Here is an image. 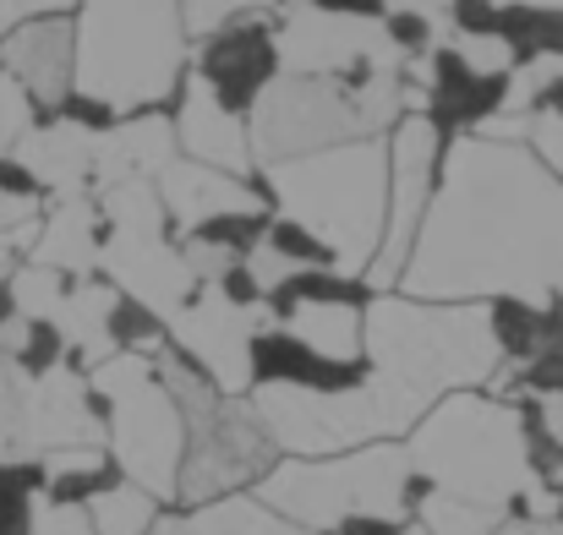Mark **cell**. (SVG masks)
Instances as JSON below:
<instances>
[{
    "label": "cell",
    "mask_w": 563,
    "mask_h": 535,
    "mask_svg": "<svg viewBox=\"0 0 563 535\" xmlns=\"http://www.w3.org/2000/svg\"><path fill=\"white\" fill-rule=\"evenodd\" d=\"M399 290L421 301H563V176L531 143L449 137Z\"/></svg>",
    "instance_id": "6da1fadb"
},
{
    "label": "cell",
    "mask_w": 563,
    "mask_h": 535,
    "mask_svg": "<svg viewBox=\"0 0 563 535\" xmlns=\"http://www.w3.org/2000/svg\"><path fill=\"white\" fill-rule=\"evenodd\" d=\"M504 350L487 301H421L405 290L367 296V382L383 393L399 437L449 393L493 388Z\"/></svg>",
    "instance_id": "7a4b0ae2"
},
{
    "label": "cell",
    "mask_w": 563,
    "mask_h": 535,
    "mask_svg": "<svg viewBox=\"0 0 563 535\" xmlns=\"http://www.w3.org/2000/svg\"><path fill=\"white\" fill-rule=\"evenodd\" d=\"M405 454L427 492L471 498L504 514H515L520 498L542 481L526 404L493 388H465V393L438 399L410 426Z\"/></svg>",
    "instance_id": "3957f363"
},
{
    "label": "cell",
    "mask_w": 563,
    "mask_h": 535,
    "mask_svg": "<svg viewBox=\"0 0 563 535\" xmlns=\"http://www.w3.org/2000/svg\"><path fill=\"white\" fill-rule=\"evenodd\" d=\"M77 99L110 121L170 110L191 66L181 0H77Z\"/></svg>",
    "instance_id": "277c9868"
},
{
    "label": "cell",
    "mask_w": 563,
    "mask_h": 535,
    "mask_svg": "<svg viewBox=\"0 0 563 535\" xmlns=\"http://www.w3.org/2000/svg\"><path fill=\"white\" fill-rule=\"evenodd\" d=\"M274 213L312 230L334 268L367 279L388 230V137H356L340 148H318L285 165L257 170Z\"/></svg>",
    "instance_id": "5b68a950"
},
{
    "label": "cell",
    "mask_w": 563,
    "mask_h": 535,
    "mask_svg": "<svg viewBox=\"0 0 563 535\" xmlns=\"http://www.w3.org/2000/svg\"><path fill=\"white\" fill-rule=\"evenodd\" d=\"M416 492L421 481L410 470L405 443H367V448L323 454V459L285 454L257 481V498L307 535H345L356 525H410Z\"/></svg>",
    "instance_id": "8992f818"
},
{
    "label": "cell",
    "mask_w": 563,
    "mask_h": 535,
    "mask_svg": "<svg viewBox=\"0 0 563 535\" xmlns=\"http://www.w3.org/2000/svg\"><path fill=\"white\" fill-rule=\"evenodd\" d=\"M159 371L181 404L187 421V459H181V492L176 503L197 509L230 492H257V481L285 459L279 443L268 437L252 393H224L213 388L191 360H181L176 350L159 356Z\"/></svg>",
    "instance_id": "52a82bcc"
},
{
    "label": "cell",
    "mask_w": 563,
    "mask_h": 535,
    "mask_svg": "<svg viewBox=\"0 0 563 535\" xmlns=\"http://www.w3.org/2000/svg\"><path fill=\"white\" fill-rule=\"evenodd\" d=\"M88 382L104 410V448L115 470L154 498L176 503L181 492V459H187V421L181 404L159 371V356H110L88 366Z\"/></svg>",
    "instance_id": "ba28073f"
},
{
    "label": "cell",
    "mask_w": 563,
    "mask_h": 535,
    "mask_svg": "<svg viewBox=\"0 0 563 535\" xmlns=\"http://www.w3.org/2000/svg\"><path fill=\"white\" fill-rule=\"evenodd\" d=\"M252 404L268 426V437L279 443V454L296 459H323V454H351L367 443H405L383 393L373 382H351V388H290V382H257Z\"/></svg>",
    "instance_id": "9c48e42d"
},
{
    "label": "cell",
    "mask_w": 563,
    "mask_h": 535,
    "mask_svg": "<svg viewBox=\"0 0 563 535\" xmlns=\"http://www.w3.org/2000/svg\"><path fill=\"white\" fill-rule=\"evenodd\" d=\"M443 148H449V132L427 110H410L388 132V230H383L377 263L367 268V290H399V274L410 263V246L421 235V219L443 176Z\"/></svg>",
    "instance_id": "30bf717a"
},
{
    "label": "cell",
    "mask_w": 563,
    "mask_h": 535,
    "mask_svg": "<svg viewBox=\"0 0 563 535\" xmlns=\"http://www.w3.org/2000/svg\"><path fill=\"white\" fill-rule=\"evenodd\" d=\"M263 323L268 306H252L224 285H197L191 301L170 317V350L191 360L213 388L252 393V339Z\"/></svg>",
    "instance_id": "8fae6325"
},
{
    "label": "cell",
    "mask_w": 563,
    "mask_h": 535,
    "mask_svg": "<svg viewBox=\"0 0 563 535\" xmlns=\"http://www.w3.org/2000/svg\"><path fill=\"white\" fill-rule=\"evenodd\" d=\"M71 443H104V410H99V393H93L88 371L77 360H66L55 371L16 377L11 454L44 459L49 448H71Z\"/></svg>",
    "instance_id": "7c38bea8"
},
{
    "label": "cell",
    "mask_w": 563,
    "mask_h": 535,
    "mask_svg": "<svg viewBox=\"0 0 563 535\" xmlns=\"http://www.w3.org/2000/svg\"><path fill=\"white\" fill-rule=\"evenodd\" d=\"M197 82H208L213 99H224L230 110L252 115V104L268 93V82L279 77V38H274V11H257L246 22H230L208 38L191 44V66Z\"/></svg>",
    "instance_id": "4fadbf2b"
},
{
    "label": "cell",
    "mask_w": 563,
    "mask_h": 535,
    "mask_svg": "<svg viewBox=\"0 0 563 535\" xmlns=\"http://www.w3.org/2000/svg\"><path fill=\"white\" fill-rule=\"evenodd\" d=\"M11 165L44 191V202H55V197H88L93 191V165H99V126L82 121L77 110H49L16 143Z\"/></svg>",
    "instance_id": "5bb4252c"
},
{
    "label": "cell",
    "mask_w": 563,
    "mask_h": 535,
    "mask_svg": "<svg viewBox=\"0 0 563 535\" xmlns=\"http://www.w3.org/2000/svg\"><path fill=\"white\" fill-rule=\"evenodd\" d=\"M0 66L33 93V104L49 115L77 93V22L71 11L27 16L0 38Z\"/></svg>",
    "instance_id": "9a60e30c"
},
{
    "label": "cell",
    "mask_w": 563,
    "mask_h": 535,
    "mask_svg": "<svg viewBox=\"0 0 563 535\" xmlns=\"http://www.w3.org/2000/svg\"><path fill=\"white\" fill-rule=\"evenodd\" d=\"M159 197H165V213H170V230L176 241L202 230V224H219V219H241V213H274L268 191L257 176H230V170H213V165H197V159H170L165 176H159Z\"/></svg>",
    "instance_id": "2e32d148"
},
{
    "label": "cell",
    "mask_w": 563,
    "mask_h": 535,
    "mask_svg": "<svg viewBox=\"0 0 563 535\" xmlns=\"http://www.w3.org/2000/svg\"><path fill=\"white\" fill-rule=\"evenodd\" d=\"M176 143L181 154L197 165H213V170H230V176H257V154H252V121L241 110H230L224 99L208 93V82H197L187 71L176 104Z\"/></svg>",
    "instance_id": "e0dca14e"
},
{
    "label": "cell",
    "mask_w": 563,
    "mask_h": 535,
    "mask_svg": "<svg viewBox=\"0 0 563 535\" xmlns=\"http://www.w3.org/2000/svg\"><path fill=\"white\" fill-rule=\"evenodd\" d=\"M170 159H181V143H176V115H170V110L115 115L110 126H99L93 191H99V186H115V180H159Z\"/></svg>",
    "instance_id": "ac0fdd59"
},
{
    "label": "cell",
    "mask_w": 563,
    "mask_h": 535,
    "mask_svg": "<svg viewBox=\"0 0 563 535\" xmlns=\"http://www.w3.org/2000/svg\"><path fill=\"white\" fill-rule=\"evenodd\" d=\"M99 252H104V208L93 191L44 202V213L33 219V246H27L33 263H49L82 279V274H99Z\"/></svg>",
    "instance_id": "d6986e66"
},
{
    "label": "cell",
    "mask_w": 563,
    "mask_h": 535,
    "mask_svg": "<svg viewBox=\"0 0 563 535\" xmlns=\"http://www.w3.org/2000/svg\"><path fill=\"white\" fill-rule=\"evenodd\" d=\"M159 535H307V531L290 525L279 509H268L257 492H230V498L181 509L176 520L159 525Z\"/></svg>",
    "instance_id": "ffe728a7"
},
{
    "label": "cell",
    "mask_w": 563,
    "mask_h": 535,
    "mask_svg": "<svg viewBox=\"0 0 563 535\" xmlns=\"http://www.w3.org/2000/svg\"><path fill=\"white\" fill-rule=\"evenodd\" d=\"M82 509H88V520H93L99 535H154L165 525V520H159L165 498H154L148 487H137V481H126V476L104 481Z\"/></svg>",
    "instance_id": "44dd1931"
},
{
    "label": "cell",
    "mask_w": 563,
    "mask_h": 535,
    "mask_svg": "<svg viewBox=\"0 0 563 535\" xmlns=\"http://www.w3.org/2000/svg\"><path fill=\"white\" fill-rule=\"evenodd\" d=\"M66 290H71V274L22 257L16 274H11V285H5V306L16 317H27V323H55L60 306H66Z\"/></svg>",
    "instance_id": "7402d4cb"
},
{
    "label": "cell",
    "mask_w": 563,
    "mask_h": 535,
    "mask_svg": "<svg viewBox=\"0 0 563 535\" xmlns=\"http://www.w3.org/2000/svg\"><path fill=\"white\" fill-rule=\"evenodd\" d=\"M509 514L504 509H487V503H471V498H449V492H416V525L427 535H493Z\"/></svg>",
    "instance_id": "603a6c76"
},
{
    "label": "cell",
    "mask_w": 563,
    "mask_h": 535,
    "mask_svg": "<svg viewBox=\"0 0 563 535\" xmlns=\"http://www.w3.org/2000/svg\"><path fill=\"white\" fill-rule=\"evenodd\" d=\"M38 115H44V110L33 104V93H27V88L0 66V159H11V154H16V143L38 126Z\"/></svg>",
    "instance_id": "cb8c5ba5"
},
{
    "label": "cell",
    "mask_w": 563,
    "mask_h": 535,
    "mask_svg": "<svg viewBox=\"0 0 563 535\" xmlns=\"http://www.w3.org/2000/svg\"><path fill=\"white\" fill-rule=\"evenodd\" d=\"M274 5L279 0H181V16H187L191 44H197V38H208V33H219L230 22H246L257 11H274Z\"/></svg>",
    "instance_id": "d4e9b609"
},
{
    "label": "cell",
    "mask_w": 563,
    "mask_h": 535,
    "mask_svg": "<svg viewBox=\"0 0 563 535\" xmlns=\"http://www.w3.org/2000/svg\"><path fill=\"white\" fill-rule=\"evenodd\" d=\"M38 213H44V191L22 176L11 159H0V235L27 224V219H38Z\"/></svg>",
    "instance_id": "484cf974"
},
{
    "label": "cell",
    "mask_w": 563,
    "mask_h": 535,
    "mask_svg": "<svg viewBox=\"0 0 563 535\" xmlns=\"http://www.w3.org/2000/svg\"><path fill=\"white\" fill-rule=\"evenodd\" d=\"M33 535H99V531H93V520H88L82 503H55V498H44Z\"/></svg>",
    "instance_id": "4316f807"
},
{
    "label": "cell",
    "mask_w": 563,
    "mask_h": 535,
    "mask_svg": "<svg viewBox=\"0 0 563 535\" xmlns=\"http://www.w3.org/2000/svg\"><path fill=\"white\" fill-rule=\"evenodd\" d=\"M526 143H531V154H537L553 176H563V115H531Z\"/></svg>",
    "instance_id": "83f0119b"
},
{
    "label": "cell",
    "mask_w": 563,
    "mask_h": 535,
    "mask_svg": "<svg viewBox=\"0 0 563 535\" xmlns=\"http://www.w3.org/2000/svg\"><path fill=\"white\" fill-rule=\"evenodd\" d=\"M454 5H460V0H388V11H405V16L438 22L443 33H449V22H454Z\"/></svg>",
    "instance_id": "f1b7e54d"
},
{
    "label": "cell",
    "mask_w": 563,
    "mask_h": 535,
    "mask_svg": "<svg viewBox=\"0 0 563 535\" xmlns=\"http://www.w3.org/2000/svg\"><path fill=\"white\" fill-rule=\"evenodd\" d=\"M493 535H563V520H537V514H509Z\"/></svg>",
    "instance_id": "f546056e"
},
{
    "label": "cell",
    "mask_w": 563,
    "mask_h": 535,
    "mask_svg": "<svg viewBox=\"0 0 563 535\" xmlns=\"http://www.w3.org/2000/svg\"><path fill=\"white\" fill-rule=\"evenodd\" d=\"M399 535H427V531H421V525H416V520H410V525H399Z\"/></svg>",
    "instance_id": "4dcf8cb0"
}]
</instances>
